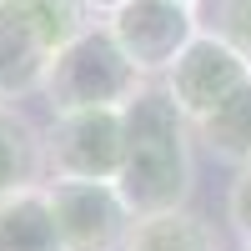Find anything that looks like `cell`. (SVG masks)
<instances>
[{
    "mask_svg": "<svg viewBox=\"0 0 251 251\" xmlns=\"http://www.w3.org/2000/svg\"><path fill=\"white\" fill-rule=\"evenodd\" d=\"M126 116V161H121V196L141 216L181 211L196 186V156H191V121L176 111L166 86H151L121 111Z\"/></svg>",
    "mask_w": 251,
    "mask_h": 251,
    "instance_id": "1",
    "label": "cell"
},
{
    "mask_svg": "<svg viewBox=\"0 0 251 251\" xmlns=\"http://www.w3.org/2000/svg\"><path fill=\"white\" fill-rule=\"evenodd\" d=\"M86 25L80 0H0V100L40 91L55 55Z\"/></svg>",
    "mask_w": 251,
    "mask_h": 251,
    "instance_id": "2",
    "label": "cell"
},
{
    "mask_svg": "<svg viewBox=\"0 0 251 251\" xmlns=\"http://www.w3.org/2000/svg\"><path fill=\"white\" fill-rule=\"evenodd\" d=\"M146 91V75L126 60L106 20H91L66 50L55 55L40 96L50 100L55 116L66 111H126Z\"/></svg>",
    "mask_w": 251,
    "mask_h": 251,
    "instance_id": "3",
    "label": "cell"
},
{
    "mask_svg": "<svg viewBox=\"0 0 251 251\" xmlns=\"http://www.w3.org/2000/svg\"><path fill=\"white\" fill-rule=\"evenodd\" d=\"M126 161V116L121 111H66L46 131L50 181H116Z\"/></svg>",
    "mask_w": 251,
    "mask_h": 251,
    "instance_id": "4",
    "label": "cell"
},
{
    "mask_svg": "<svg viewBox=\"0 0 251 251\" xmlns=\"http://www.w3.org/2000/svg\"><path fill=\"white\" fill-rule=\"evenodd\" d=\"M106 25L116 35V46L126 50V60L151 80L181 60V50L201 35L196 25V5H181V0H126L116 15H106Z\"/></svg>",
    "mask_w": 251,
    "mask_h": 251,
    "instance_id": "5",
    "label": "cell"
},
{
    "mask_svg": "<svg viewBox=\"0 0 251 251\" xmlns=\"http://www.w3.org/2000/svg\"><path fill=\"white\" fill-rule=\"evenodd\" d=\"M50 211L66 251H121L136 226L116 181H50Z\"/></svg>",
    "mask_w": 251,
    "mask_h": 251,
    "instance_id": "6",
    "label": "cell"
},
{
    "mask_svg": "<svg viewBox=\"0 0 251 251\" xmlns=\"http://www.w3.org/2000/svg\"><path fill=\"white\" fill-rule=\"evenodd\" d=\"M246 80H251V60H241L231 46H221L211 35H196L191 46L181 50V60L166 71V96L176 100V111L191 126H201V121H211Z\"/></svg>",
    "mask_w": 251,
    "mask_h": 251,
    "instance_id": "7",
    "label": "cell"
},
{
    "mask_svg": "<svg viewBox=\"0 0 251 251\" xmlns=\"http://www.w3.org/2000/svg\"><path fill=\"white\" fill-rule=\"evenodd\" d=\"M0 251H66L46 186L0 196Z\"/></svg>",
    "mask_w": 251,
    "mask_h": 251,
    "instance_id": "8",
    "label": "cell"
},
{
    "mask_svg": "<svg viewBox=\"0 0 251 251\" xmlns=\"http://www.w3.org/2000/svg\"><path fill=\"white\" fill-rule=\"evenodd\" d=\"M121 251H221V236H216V226L206 216H196L191 206H181V211L141 216Z\"/></svg>",
    "mask_w": 251,
    "mask_h": 251,
    "instance_id": "9",
    "label": "cell"
},
{
    "mask_svg": "<svg viewBox=\"0 0 251 251\" xmlns=\"http://www.w3.org/2000/svg\"><path fill=\"white\" fill-rule=\"evenodd\" d=\"M40 171H46V136H35V126L20 111L0 106V196L40 186Z\"/></svg>",
    "mask_w": 251,
    "mask_h": 251,
    "instance_id": "10",
    "label": "cell"
},
{
    "mask_svg": "<svg viewBox=\"0 0 251 251\" xmlns=\"http://www.w3.org/2000/svg\"><path fill=\"white\" fill-rule=\"evenodd\" d=\"M196 131H201L206 146H211V156L236 161V166H251V80L226 100L211 121H201Z\"/></svg>",
    "mask_w": 251,
    "mask_h": 251,
    "instance_id": "11",
    "label": "cell"
},
{
    "mask_svg": "<svg viewBox=\"0 0 251 251\" xmlns=\"http://www.w3.org/2000/svg\"><path fill=\"white\" fill-rule=\"evenodd\" d=\"M201 35L231 46L241 60H251V0H201L196 5Z\"/></svg>",
    "mask_w": 251,
    "mask_h": 251,
    "instance_id": "12",
    "label": "cell"
},
{
    "mask_svg": "<svg viewBox=\"0 0 251 251\" xmlns=\"http://www.w3.org/2000/svg\"><path fill=\"white\" fill-rule=\"evenodd\" d=\"M226 216H231L236 236L251 246V166H241V176L231 181V196H226Z\"/></svg>",
    "mask_w": 251,
    "mask_h": 251,
    "instance_id": "13",
    "label": "cell"
},
{
    "mask_svg": "<svg viewBox=\"0 0 251 251\" xmlns=\"http://www.w3.org/2000/svg\"><path fill=\"white\" fill-rule=\"evenodd\" d=\"M80 5H86V15H116L126 0H80Z\"/></svg>",
    "mask_w": 251,
    "mask_h": 251,
    "instance_id": "14",
    "label": "cell"
},
{
    "mask_svg": "<svg viewBox=\"0 0 251 251\" xmlns=\"http://www.w3.org/2000/svg\"><path fill=\"white\" fill-rule=\"evenodd\" d=\"M181 5H201V0H181Z\"/></svg>",
    "mask_w": 251,
    "mask_h": 251,
    "instance_id": "15",
    "label": "cell"
},
{
    "mask_svg": "<svg viewBox=\"0 0 251 251\" xmlns=\"http://www.w3.org/2000/svg\"><path fill=\"white\" fill-rule=\"evenodd\" d=\"M246 251H251V246H246Z\"/></svg>",
    "mask_w": 251,
    "mask_h": 251,
    "instance_id": "16",
    "label": "cell"
}]
</instances>
